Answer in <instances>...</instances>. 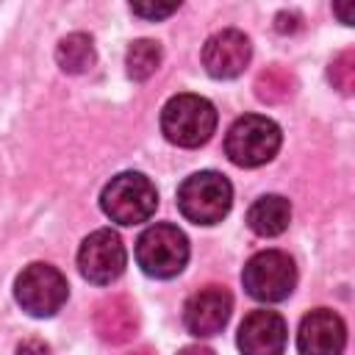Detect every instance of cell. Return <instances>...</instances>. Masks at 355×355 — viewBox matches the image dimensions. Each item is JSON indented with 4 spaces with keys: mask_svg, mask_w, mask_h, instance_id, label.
<instances>
[{
    "mask_svg": "<svg viewBox=\"0 0 355 355\" xmlns=\"http://www.w3.org/2000/svg\"><path fill=\"white\" fill-rule=\"evenodd\" d=\"M103 214L116 225H139L147 222L158 208V191L153 180L141 172H119L114 175L100 194Z\"/></svg>",
    "mask_w": 355,
    "mask_h": 355,
    "instance_id": "6da1fadb",
    "label": "cell"
},
{
    "mask_svg": "<svg viewBox=\"0 0 355 355\" xmlns=\"http://www.w3.org/2000/svg\"><path fill=\"white\" fill-rule=\"evenodd\" d=\"M161 130L178 147H200L216 130V108L200 94H175L161 108Z\"/></svg>",
    "mask_w": 355,
    "mask_h": 355,
    "instance_id": "7a4b0ae2",
    "label": "cell"
},
{
    "mask_svg": "<svg viewBox=\"0 0 355 355\" xmlns=\"http://www.w3.org/2000/svg\"><path fill=\"white\" fill-rule=\"evenodd\" d=\"M233 205V186L225 175L205 169L189 175L178 189V208L194 225H216Z\"/></svg>",
    "mask_w": 355,
    "mask_h": 355,
    "instance_id": "3957f363",
    "label": "cell"
},
{
    "mask_svg": "<svg viewBox=\"0 0 355 355\" xmlns=\"http://www.w3.org/2000/svg\"><path fill=\"white\" fill-rule=\"evenodd\" d=\"M280 141H283V133L275 119L261 114H244L227 128L225 153L236 166L252 169L272 161L280 150Z\"/></svg>",
    "mask_w": 355,
    "mask_h": 355,
    "instance_id": "277c9868",
    "label": "cell"
},
{
    "mask_svg": "<svg viewBox=\"0 0 355 355\" xmlns=\"http://www.w3.org/2000/svg\"><path fill=\"white\" fill-rule=\"evenodd\" d=\"M136 263L141 266L144 275L169 280L183 272L189 263V239L178 225L158 222L150 225L139 241H136Z\"/></svg>",
    "mask_w": 355,
    "mask_h": 355,
    "instance_id": "5b68a950",
    "label": "cell"
},
{
    "mask_svg": "<svg viewBox=\"0 0 355 355\" xmlns=\"http://www.w3.org/2000/svg\"><path fill=\"white\" fill-rule=\"evenodd\" d=\"M14 297H17L19 308L28 316L47 319V316H55L64 308V302L69 297V283L53 263L36 261V263H28L17 275Z\"/></svg>",
    "mask_w": 355,
    "mask_h": 355,
    "instance_id": "8992f818",
    "label": "cell"
},
{
    "mask_svg": "<svg viewBox=\"0 0 355 355\" xmlns=\"http://www.w3.org/2000/svg\"><path fill=\"white\" fill-rule=\"evenodd\" d=\"M244 291L258 302H280L297 286V266L283 250H261L255 252L241 272Z\"/></svg>",
    "mask_w": 355,
    "mask_h": 355,
    "instance_id": "52a82bcc",
    "label": "cell"
},
{
    "mask_svg": "<svg viewBox=\"0 0 355 355\" xmlns=\"http://www.w3.org/2000/svg\"><path fill=\"white\" fill-rule=\"evenodd\" d=\"M128 263V252L122 239L111 227H100L89 233L78 250V269L94 286H111Z\"/></svg>",
    "mask_w": 355,
    "mask_h": 355,
    "instance_id": "ba28073f",
    "label": "cell"
},
{
    "mask_svg": "<svg viewBox=\"0 0 355 355\" xmlns=\"http://www.w3.org/2000/svg\"><path fill=\"white\" fill-rule=\"evenodd\" d=\"M233 311V297L225 286H205L194 291L183 305V324L191 336L208 338L225 330Z\"/></svg>",
    "mask_w": 355,
    "mask_h": 355,
    "instance_id": "9c48e42d",
    "label": "cell"
},
{
    "mask_svg": "<svg viewBox=\"0 0 355 355\" xmlns=\"http://www.w3.org/2000/svg\"><path fill=\"white\" fill-rule=\"evenodd\" d=\"M250 58H252V44L236 28H225L208 36V42L202 44V67L216 80L239 78L250 64Z\"/></svg>",
    "mask_w": 355,
    "mask_h": 355,
    "instance_id": "30bf717a",
    "label": "cell"
},
{
    "mask_svg": "<svg viewBox=\"0 0 355 355\" xmlns=\"http://www.w3.org/2000/svg\"><path fill=\"white\" fill-rule=\"evenodd\" d=\"M347 344V324L330 308H313L302 316L297 330L300 355H341Z\"/></svg>",
    "mask_w": 355,
    "mask_h": 355,
    "instance_id": "8fae6325",
    "label": "cell"
},
{
    "mask_svg": "<svg viewBox=\"0 0 355 355\" xmlns=\"http://www.w3.org/2000/svg\"><path fill=\"white\" fill-rule=\"evenodd\" d=\"M288 341L286 319L277 311H250L239 324V349L241 355H283Z\"/></svg>",
    "mask_w": 355,
    "mask_h": 355,
    "instance_id": "7c38bea8",
    "label": "cell"
},
{
    "mask_svg": "<svg viewBox=\"0 0 355 355\" xmlns=\"http://www.w3.org/2000/svg\"><path fill=\"white\" fill-rule=\"evenodd\" d=\"M94 330L108 344H125L139 333V311L130 297L111 294L94 308Z\"/></svg>",
    "mask_w": 355,
    "mask_h": 355,
    "instance_id": "4fadbf2b",
    "label": "cell"
},
{
    "mask_svg": "<svg viewBox=\"0 0 355 355\" xmlns=\"http://www.w3.org/2000/svg\"><path fill=\"white\" fill-rule=\"evenodd\" d=\"M291 222V202L280 194H263L258 197L247 211V225L255 236L272 239L280 236Z\"/></svg>",
    "mask_w": 355,
    "mask_h": 355,
    "instance_id": "5bb4252c",
    "label": "cell"
},
{
    "mask_svg": "<svg viewBox=\"0 0 355 355\" xmlns=\"http://www.w3.org/2000/svg\"><path fill=\"white\" fill-rule=\"evenodd\" d=\"M94 58H97V53H94V42L89 33H69L55 47V61L69 75H80V72L92 69Z\"/></svg>",
    "mask_w": 355,
    "mask_h": 355,
    "instance_id": "9a60e30c",
    "label": "cell"
},
{
    "mask_svg": "<svg viewBox=\"0 0 355 355\" xmlns=\"http://www.w3.org/2000/svg\"><path fill=\"white\" fill-rule=\"evenodd\" d=\"M161 44L153 39H136L125 53V72L130 80H147L161 67Z\"/></svg>",
    "mask_w": 355,
    "mask_h": 355,
    "instance_id": "2e32d148",
    "label": "cell"
},
{
    "mask_svg": "<svg viewBox=\"0 0 355 355\" xmlns=\"http://www.w3.org/2000/svg\"><path fill=\"white\" fill-rule=\"evenodd\" d=\"M294 92V78L283 67H266L255 80V94L263 103H280Z\"/></svg>",
    "mask_w": 355,
    "mask_h": 355,
    "instance_id": "e0dca14e",
    "label": "cell"
},
{
    "mask_svg": "<svg viewBox=\"0 0 355 355\" xmlns=\"http://www.w3.org/2000/svg\"><path fill=\"white\" fill-rule=\"evenodd\" d=\"M327 78H330V83H333L338 92L352 94V86H355V53H352V50H341V53L330 61Z\"/></svg>",
    "mask_w": 355,
    "mask_h": 355,
    "instance_id": "ac0fdd59",
    "label": "cell"
},
{
    "mask_svg": "<svg viewBox=\"0 0 355 355\" xmlns=\"http://www.w3.org/2000/svg\"><path fill=\"white\" fill-rule=\"evenodd\" d=\"M178 6L180 3H164V6H158V3H150V6L147 3H130V11L136 17H144V19H164V17L175 14Z\"/></svg>",
    "mask_w": 355,
    "mask_h": 355,
    "instance_id": "d6986e66",
    "label": "cell"
},
{
    "mask_svg": "<svg viewBox=\"0 0 355 355\" xmlns=\"http://www.w3.org/2000/svg\"><path fill=\"white\" fill-rule=\"evenodd\" d=\"M17 355H50V347L42 338H25L17 347Z\"/></svg>",
    "mask_w": 355,
    "mask_h": 355,
    "instance_id": "ffe728a7",
    "label": "cell"
},
{
    "mask_svg": "<svg viewBox=\"0 0 355 355\" xmlns=\"http://www.w3.org/2000/svg\"><path fill=\"white\" fill-rule=\"evenodd\" d=\"M178 355H214V349H208V347H200V344H191V347H183Z\"/></svg>",
    "mask_w": 355,
    "mask_h": 355,
    "instance_id": "44dd1931",
    "label": "cell"
},
{
    "mask_svg": "<svg viewBox=\"0 0 355 355\" xmlns=\"http://www.w3.org/2000/svg\"><path fill=\"white\" fill-rule=\"evenodd\" d=\"M333 11H336V14H341V22H344V25H349V22H352V17H349V6H336Z\"/></svg>",
    "mask_w": 355,
    "mask_h": 355,
    "instance_id": "7402d4cb",
    "label": "cell"
},
{
    "mask_svg": "<svg viewBox=\"0 0 355 355\" xmlns=\"http://www.w3.org/2000/svg\"><path fill=\"white\" fill-rule=\"evenodd\" d=\"M125 355H155V349H153V347H136V349H130V352H125Z\"/></svg>",
    "mask_w": 355,
    "mask_h": 355,
    "instance_id": "603a6c76",
    "label": "cell"
}]
</instances>
